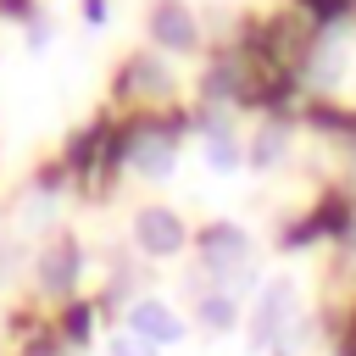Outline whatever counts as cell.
<instances>
[{
  "mask_svg": "<svg viewBox=\"0 0 356 356\" xmlns=\"http://www.w3.org/2000/svg\"><path fill=\"white\" fill-rule=\"evenodd\" d=\"M128 334H134V339H145V345L156 350V345H178V339H184V323H178V312H172L167 300L145 295V300H134V306H128Z\"/></svg>",
  "mask_w": 356,
  "mask_h": 356,
  "instance_id": "obj_1",
  "label": "cell"
},
{
  "mask_svg": "<svg viewBox=\"0 0 356 356\" xmlns=\"http://www.w3.org/2000/svg\"><path fill=\"white\" fill-rule=\"evenodd\" d=\"M134 245H139L145 256H178V250H184V222H178L172 211H161V206H145V211L134 217Z\"/></svg>",
  "mask_w": 356,
  "mask_h": 356,
  "instance_id": "obj_2",
  "label": "cell"
},
{
  "mask_svg": "<svg viewBox=\"0 0 356 356\" xmlns=\"http://www.w3.org/2000/svg\"><path fill=\"white\" fill-rule=\"evenodd\" d=\"M289 312H295V284H289V278H273V284H267V295H261V306H256L250 339H256V345H267V339L289 323Z\"/></svg>",
  "mask_w": 356,
  "mask_h": 356,
  "instance_id": "obj_3",
  "label": "cell"
},
{
  "mask_svg": "<svg viewBox=\"0 0 356 356\" xmlns=\"http://www.w3.org/2000/svg\"><path fill=\"white\" fill-rule=\"evenodd\" d=\"M150 33H156V44H167V50H189V44H195V22H189L184 6H156Z\"/></svg>",
  "mask_w": 356,
  "mask_h": 356,
  "instance_id": "obj_4",
  "label": "cell"
},
{
  "mask_svg": "<svg viewBox=\"0 0 356 356\" xmlns=\"http://www.w3.org/2000/svg\"><path fill=\"white\" fill-rule=\"evenodd\" d=\"M39 284H44V295H67V289L78 284V250H72V245H56V250L39 261Z\"/></svg>",
  "mask_w": 356,
  "mask_h": 356,
  "instance_id": "obj_5",
  "label": "cell"
},
{
  "mask_svg": "<svg viewBox=\"0 0 356 356\" xmlns=\"http://www.w3.org/2000/svg\"><path fill=\"white\" fill-rule=\"evenodd\" d=\"M134 172H139V178H167V172H172V145H167V139H145V145L134 150Z\"/></svg>",
  "mask_w": 356,
  "mask_h": 356,
  "instance_id": "obj_6",
  "label": "cell"
},
{
  "mask_svg": "<svg viewBox=\"0 0 356 356\" xmlns=\"http://www.w3.org/2000/svg\"><path fill=\"white\" fill-rule=\"evenodd\" d=\"M206 161H211L217 172H239V167H245V145H234V134H211V139H206Z\"/></svg>",
  "mask_w": 356,
  "mask_h": 356,
  "instance_id": "obj_7",
  "label": "cell"
},
{
  "mask_svg": "<svg viewBox=\"0 0 356 356\" xmlns=\"http://www.w3.org/2000/svg\"><path fill=\"white\" fill-rule=\"evenodd\" d=\"M234 295H222V289H211V295H200V323L206 328H234Z\"/></svg>",
  "mask_w": 356,
  "mask_h": 356,
  "instance_id": "obj_8",
  "label": "cell"
},
{
  "mask_svg": "<svg viewBox=\"0 0 356 356\" xmlns=\"http://www.w3.org/2000/svg\"><path fill=\"white\" fill-rule=\"evenodd\" d=\"M278 156H284V134H278V128H261L256 145H250V161H256V167H273Z\"/></svg>",
  "mask_w": 356,
  "mask_h": 356,
  "instance_id": "obj_9",
  "label": "cell"
},
{
  "mask_svg": "<svg viewBox=\"0 0 356 356\" xmlns=\"http://www.w3.org/2000/svg\"><path fill=\"white\" fill-rule=\"evenodd\" d=\"M106 356H156L145 339H134V334H111L106 339Z\"/></svg>",
  "mask_w": 356,
  "mask_h": 356,
  "instance_id": "obj_10",
  "label": "cell"
}]
</instances>
